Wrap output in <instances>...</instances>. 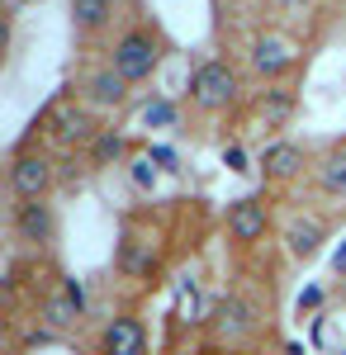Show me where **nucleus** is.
<instances>
[{
	"label": "nucleus",
	"instance_id": "25",
	"mask_svg": "<svg viewBox=\"0 0 346 355\" xmlns=\"http://www.w3.org/2000/svg\"><path fill=\"white\" fill-rule=\"evenodd\" d=\"M181 313H186V322H199V294H195V284H181Z\"/></svg>",
	"mask_w": 346,
	"mask_h": 355
},
{
	"label": "nucleus",
	"instance_id": "15",
	"mask_svg": "<svg viewBox=\"0 0 346 355\" xmlns=\"http://www.w3.org/2000/svg\"><path fill=\"white\" fill-rule=\"evenodd\" d=\"M67 15H72V33L76 38H95L114 24L119 15V0H67Z\"/></svg>",
	"mask_w": 346,
	"mask_h": 355
},
{
	"label": "nucleus",
	"instance_id": "9",
	"mask_svg": "<svg viewBox=\"0 0 346 355\" xmlns=\"http://www.w3.org/2000/svg\"><path fill=\"white\" fill-rule=\"evenodd\" d=\"M228 237L238 246H256L261 237H266V227H270V209L261 204V199H252V194H242V199H233L228 204Z\"/></svg>",
	"mask_w": 346,
	"mask_h": 355
},
{
	"label": "nucleus",
	"instance_id": "2",
	"mask_svg": "<svg viewBox=\"0 0 346 355\" xmlns=\"http://www.w3.org/2000/svg\"><path fill=\"white\" fill-rule=\"evenodd\" d=\"M186 95H190V105H195L199 114L233 110V105H238V71H233L223 57H209V62H199V67L190 71Z\"/></svg>",
	"mask_w": 346,
	"mask_h": 355
},
{
	"label": "nucleus",
	"instance_id": "23",
	"mask_svg": "<svg viewBox=\"0 0 346 355\" xmlns=\"http://www.w3.org/2000/svg\"><path fill=\"white\" fill-rule=\"evenodd\" d=\"M294 308H299V318H304V313H318V308H322V284H308V289L299 294Z\"/></svg>",
	"mask_w": 346,
	"mask_h": 355
},
{
	"label": "nucleus",
	"instance_id": "1",
	"mask_svg": "<svg viewBox=\"0 0 346 355\" xmlns=\"http://www.w3.org/2000/svg\"><path fill=\"white\" fill-rule=\"evenodd\" d=\"M161 57H166V43H161V33L152 28H129V33H119L114 38V48H109V67L124 76V81H152L161 67Z\"/></svg>",
	"mask_w": 346,
	"mask_h": 355
},
{
	"label": "nucleus",
	"instance_id": "12",
	"mask_svg": "<svg viewBox=\"0 0 346 355\" xmlns=\"http://www.w3.org/2000/svg\"><path fill=\"white\" fill-rule=\"evenodd\" d=\"M129 90H133V81H124L114 67H100V71H90L81 81V100L90 110H124L129 105Z\"/></svg>",
	"mask_w": 346,
	"mask_h": 355
},
{
	"label": "nucleus",
	"instance_id": "24",
	"mask_svg": "<svg viewBox=\"0 0 346 355\" xmlns=\"http://www.w3.org/2000/svg\"><path fill=\"white\" fill-rule=\"evenodd\" d=\"M270 5H275L285 19H304V15L313 10V0H270Z\"/></svg>",
	"mask_w": 346,
	"mask_h": 355
},
{
	"label": "nucleus",
	"instance_id": "11",
	"mask_svg": "<svg viewBox=\"0 0 346 355\" xmlns=\"http://www.w3.org/2000/svg\"><path fill=\"white\" fill-rule=\"evenodd\" d=\"M256 166H261V175H266V180H275V185H290V180H299V175H304L308 157H304V147H299V142H290V137H275V142H266V147H261Z\"/></svg>",
	"mask_w": 346,
	"mask_h": 355
},
{
	"label": "nucleus",
	"instance_id": "19",
	"mask_svg": "<svg viewBox=\"0 0 346 355\" xmlns=\"http://www.w3.org/2000/svg\"><path fill=\"white\" fill-rule=\"evenodd\" d=\"M119 270H124V275H147V270H152V246L124 237V246H119Z\"/></svg>",
	"mask_w": 346,
	"mask_h": 355
},
{
	"label": "nucleus",
	"instance_id": "5",
	"mask_svg": "<svg viewBox=\"0 0 346 355\" xmlns=\"http://www.w3.org/2000/svg\"><path fill=\"white\" fill-rule=\"evenodd\" d=\"M57 185V162L48 152H33V147H19L10 157V194L15 199H48Z\"/></svg>",
	"mask_w": 346,
	"mask_h": 355
},
{
	"label": "nucleus",
	"instance_id": "14",
	"mask_svg": "<svg viewBox=\"0 0 346 355\" xmlns=\"http://www.w3.org/2000/svg\"><path fill=\"white\" fill-rule=\"evenodd\" d=\"M100 355H147V327L138 318H109L100 331Z\"/></svg>",
	"mask_w": 346,
	"mask_h": 355
},
{
	"label": "nucleus",
	"instance_id": "7",
	"mask_svg": "<svg viewBox=\"0 0 346 355\" xmlns=\"http://www.w3.org/2000/svg\"><path fill=\"white\" fill-rule=\"evenodd\" d=\"M10 227H15V237L33 251H43V246H53L57 237V214L48 199H19L15 204V214H10Z\"/></svg>",
	"mask_w": 346,
	"mask_h": 355
},
{
	"label": "nucleus",
	"instance_id": "17",
	"mask_svg": "<svg viewBox=\"0 0 346 355\" xmlns=\"http://www.w3.org/2000/svg\"><path fill=\"white\" fill-rule=\"evenodd\" d=\"M161 175H166V171L152 162V152H138V157H129V180H133L138 194H152V190L161 185Z\"/></svg>",
	"mask_w": 346,
	"mask_h": 355
},
{
	"label": "nucleus",
	"instance_id": "8",
	"mask_svg": "<svg viewBox=\"0 0 346 355\" xmlns=\"http://www.w3.org/2000/svg\"><path fill=\"white\" fill-rule=\"evenodd\" d=\"M256 327H261V318H256V303L252 299H242V294L218 299V308H213V336H218V341L238 346V341H247Z\"/></svg>",
	"mask_w": 346,
	"mask_h": 355
},
{
	"label": "nucleus",
	"instance_id": "10",
	"mask_svg": "<svg viewBox=\"0 0 346 355\" xmlns=\"http://www.w3.org/2000/svg\"><path fill=\"white\" fill-rule=\"evenodd\" d=\"M322 246H327V223L318 214H299V218L285 223V251H290V261L308 266V261L322 256Z\"/></svg>",
	"mask_w": 346,
	"mask_h": 355
},
{
	"label": "nucleus",
	"instance_id": "3",
	"mask_svg": "<svg viewBox=\"0 0 346 355\" xmlns=\"http://www.w3.org/2000/svg\"><path fill=\"white\" fill-rule=\"evenodd\" d=\"M299 57H304V48H299V38H294L290 28H261L256 38H252V53H247V62H252V71L261 76V81H280V76H290L294 67H299Z\"/></svg>",
	"mask_w": 346,
	"mask_h": 355
},
{
	"label": "nucleus",
	"instance_id": "20",
	"mask_svg": "<svg viewBox=\"0 0 346 355\" xmlns=\"http://www.w3.org/2000/svg\"><path fill=\"white\" fill-rule=\"evenodd\" d=\"M119 157H124V137L109 133V128H100V137L90 142V162H95V166H109V162H119Z\"/></svg>",
	"mask_w": 346,
	"mask_h": 355
},
{
	"label": "nucleus",
	"instance_id": "6",
	"mask_svg": "<svg viewBox=\"0 0 346 355\" xmlns=\"http://www.w3.org/2000/svg\"><path fill=\"white\" fill-rule=\"evenodd\" d=\"M85 284H81L76 275H67V279H57L53 289L43 294V322L53 331H72L85 318Z\"/></svg>",
	"mask_w": 346,
	"mask_h": 355
},
{
	"label": "nucleus",
	"instance_id": "18",
	"mask_svg": "<svg viewBox=\"0 0 346 355\" xmlns=\"http://www.w3.org/2000/svg\"><path fill=\"white\" fill-rule=\"evenodd\" d=\"M181 123V110H176V100H166V95H152L147 105H142V128H161V133H171Z\"/></svg>",
	"mask_w": 346,
	"mask_h": 355
},
{
	"label": "nucleus",
	"instance_id": "4",
	"mask_svg": "<svg viewBox=\"0 0 346 355\" xmlns=\"http://www.w3.org/2000/svg\"><path fill=\"white\" fill-rule=\"evenodd\" d=\"M38 123H43L62 147H81V142H95V137H100V128L90 123V105L76 100V95H57L53 105L43 110Z\"/></svg>",
	"mask_w": 346,
	"mask_h": 355
},
{
	"label": "nucleus",
	"instance_id": "26",
	"mask_svg": "<svg viewBox=\"0 0 346 355\" xmlns=\"http://www.w3.org/2000/svg\"><path fill=\"white\" fill-rule=\"evenodd\" d=\"M332 275H337V279H346V237L337 242V251H332Z\"/></svg>",
	"mask_w": 346,
	"mask_h": 355
},
{
	"label": "nucleus",
	"instance_id": "13",
	"mask_svg": "<svg viewBox=\"0 0 346 355\" xmlns=\"http://www.w3.org/2000/svg\"><path fill=\"white\" fill-rule=\"evenodd\" d=\"M313 190L332 204H346V142H332L313 166Z\"/></svg>",
	"mask_w": 346,
	"mask_h": 355
},
{
	"label": "nucleus",
	"instance_id": "22",
	"mask_svg": "<svg viewBox=\"0 0 346 355\" xmlns=\"http://www.w3.org/2000/svg\"><path fill=\"white\" fill-rule=\"evenodd\" d=\"M147 152H152V162H157L166 175H176V171H181V157H176L171 147H161V142H147Z\"/></svg>",
	"mask_w": 346,
	"mask_h": 355
},
{
	"label": "nucleus",
	"instance_id": "21",
	"mask_svg": "<svg viewBox=\"0 0 346 355\" xmlns=\"http://www.w3.org/2000/svg\"><path fill=\"white\" fill-rule=\"evenodd\" d=\"M223 166H228L233 175H247V171H252V157H247V147H242V142H228V147H223Z\"/></svg>",
	"mask_w": 346,
	"mask_h": 355
},
{
	"label": "nucleus",
	"instance_id": "16",
	"mask_svg": "<svg viewBox=\"0 0 346 355\" xmlns=\"http://www.w3.org/2000/svg\"><path fill=\"white\" fill-rule=\"evenodd\" d=\"M294 110H299V100H294V90H285V85H270V90L256 95V119H261V128H266V133L290 128Z\"/></svg>",
	"mask_w": 346,
	"mask_h": 355
}]
</instances>
